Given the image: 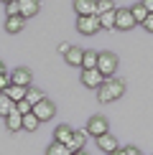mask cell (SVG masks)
<instances>
[{"label": "cell", "mask_w": 153, "mask_h": 155, "mask_svg": "<svg viewBox=\"0 0 153 155\" xmlns=\"http://www.w3.org/2000/svg\"><path fill=\"white\" fill-rule=\"evenodd\" d=\"M8 87H10V74L5 71V74H0V92H5Z\"/></svg>", "instance_id": "83f0119b"}, {"label": "cell", "mask_w": 153, "mask_h": 155, "mask_svg": "<svg viewBox=\"0 0 153 155\" xmlns=\"http://www.w3.org/2000/svg\"><path fill=\"white\" fill-rule=\"evenodd\" d=\"M13 109H15V102H13L5 92H0V117L5 120V117H8V114L13 112Z\"/></svg>", "instance_id": "e0dca14e"}, {"label": "cell", "mask_w": 153, "mask_h": 155, "mask_svg": "<svg viewBox=\"0 0 153 155\" xmlns=\"http://www.w3.org/2000/svg\"><path fill=\"white\" fill-rule=\"evenodd\" d=\"M33 114H36L41 122H49V120H54V114H56V104H54L51 99L43 97L38 104H33Z\"/></svg>", "instance_id": "8992f818"}, {"label": "cell", "mask_w": 153, "mask_h": 155, "mask_svg": "<svg viewBox=\"0 0 153 155\" xmlns=\"http://www.w3.org/2000/svg\"><path fill=\"white\" fill-rule=\"evenodd\" d=\"M102 84H105V74H102L100 69H82V87L97 92Z\"/></svg>", "instance_id": "277c9868"}, {"label": "cell", "mask_w": 153, "mask_h": 155, "mask_svg": "<svg viewBox=\"0 0 153 155\" xmlns=\"http://www.w3.org/2000/svg\"><path fill=\"white\" fill-rule=\"evenodd\" d=\"M125 153H127V155H143V153H140V150H138L135 145H130V147H125Z\"/></svg>", "instance_id": "4dcf8cb0"}, {"label": "cell", "mask_w": 153, "mask_h": 155, "mask_svg": "<svg viewBox=\"0 0 153 155\" xmlns=\"http://www.w3.org/2000/svg\"><path fill=\"white\" fill-rule=\"evenodd\" d=\"M31 71L25 66H18V69H13L10 71V84H21V87H31Z\"/></svg>", "instance_id": "ba28073f"}, {"label": "cell", "mask_w": 153, "mask_h": 155, "mask_svg": "<svg viewBox=\"0 0 153 155\" xmlns=\"http://www.w3.org/2000/svg\"><path fill=\"white\" fill-rule=\"evenodd\" d=\"M25 99H28L31 104H38V102L43 99V92H41V89H36V87H28V92H25Z\"/></svg>", "instance_id": "cb8c5ba5"}, {"label": "cell", "mask_w": 153, "mask_h": 155, "mask_svg": "<svg viewBox=\"0 0 153 155\" xmlns=\"http://www.w3.org/2000/svg\"><path fill=\"white\" fill-rule=\"evenodd\" d=\"M72 155H87V150H74Z\"/></svg>", "instance_id": "836d02e7"}, {"label": "cell", "mask_w": 153, "mask_h": 155, "mask_svg": "<svg viewBox=\"0 0 153 155\" xmlns=\"http://www.w3.org/2000/svg\"><path fill=\"white\" fill-rule=\"evenodd\" d=\"M69 48H72V43H61V46H59V54H61V56H66V54H69Z\"/></svg>", "instance_id": "f546056e"}, {"label": "cell", "mask_w": 153, "mask_h": 155, "mask_svg": "<svg viewBox=\"0 0 153 155\" xmlns=\"http://www.w3.org/2000/svg\"><path fill=\"white\" fill-rule=\"evenodd\" d=\"M117 66H120V61H117V56H115V54H110V51H102V54H100L97 69L105 74V79H110V76L117 71Z\"/></svg>", "instance_id": "3957f363"}, {"label": "cell", "mask_w": 153, "mask_h": 155, "mask_svg": "<svg viewBox=\"0 0 153 155\" xmlns=\"http://www.w3.org/2000/svg\"><path fill=\"white\" fill-rule=\"evenodd\" d=\"M3 3H15V0H3Z\"/></svg>", "instance_id": "d590c367"}, {"label": "cell", "mask_w": 153, "mask_h": 155, "mask_svg": "<svg viewBox=\"0 0 153 155\" xmlns=\"http://www.w3.org/2000/svg\"><path fill=\"white\" fill-rule=\"evenodd\" d=\"M133 25H138V23H135V18H133L130 8H117V10H115V28L130 31Z\"/></svg>", "instance_id": "52a82bcc"}, {"label": "cell", "mask_w": 153, "mask_h": 155, "mask_svg": "<svg viewBox=\"0 0 153 155\" xmlns=\"http://www.w3.org/2000/svg\"><path fill=\"white\" fill-rule=\"evenodd\" d=\"M100 28H102L100 15H76V31L82 36H94Z\"/></svg>", "instance_id": "7a4b0ae2"}, {"label": "cell", "mask_w": 153, "mask_h": 155, "mask_svg": "<svg viewBox=\"0 0 153 155\" xmlns=\"http://www.w3.org/2000/svg\"><path fill=\"white\" fill-rule=\"evenodd\" d=\"M87 137H89V132H87V127L84 130H74L72 135V140H69V150H84V145H87Z\"/></svg>", "instance_id": "9c48e42d"}, {"label": "cell", "mask_w": 153, "mask_h": 155, "mask_svg": "<svg viewBox=\"0 0 153 155\" xmlns=\"http://www.w3.org/2000/svg\"><path fill=\"white\" fill-rule=\"evenodd\" d=\"M46 155H72V150H69V145H64V143H51L46 147Z\"/></svg>", "instance_id": "7402d4cb"}, {"label": "cell", "mask_w": 153, "mask_h": 155, "mask_svg": "<svg viewBox=\"0 0 153 155\" xmlns=\"http://www.w3.org/2000/svg\"><path fill=\"white\" fill-rule=\"evenodd\" d=\"M5 127H8L10 132H18V130H23V114L18 112V109H13V112L5 117Z\"/></svg>", "instance_id": "7c38bea8"}, {"label": "cell", "mask_w": 153, "mask_h": 155, "mask_svg": "<svg viewBox=\"0 0 153 155\" xmlns=\"http://www.w3.org/2000/svg\"><path fill=\"white\" fill-rule=\"evenodd\" d=\"M72 135H74V130H72L69 125H59V127L54 130V140H56V143H64V145H69Z\"/></svg>", "instance_id": "9a60e30c"}, {"label": "cell", "mask_w": 153, "mask_h": 155, "mask_svg": "<svg viewBox=\"0 0 153 155\" xmlns=\"http://www.w3.org/2000/svg\"><path fill=\"white\" fill-rule=\"evenodd\" d=\"M97 147H100L105 155H110L115 147H120V145H117V140H115L110 132H105V135H100V137H97Z\"/></svg>", "instance_id": "30bf717a"}, {"label": "cell", "mask_w": 153, "mask_h": 155, "mask_svg": "<svg viewBox=\"0 0 153 155\" xmlns=\"http://www.w3.org/2000/svg\"><path fill=\"white\" fill-rule=\"evenodd\" d=\"M25 92H28V87H21V84H10V87L5 89V94H8L13 102H21V99H25Z\"/></svg>", "instance_id": "ac0fdd59"}, {"label": "cell", "mask_w": 153, "mask_h": 155, "mask_svg": "<svg viewBox=\"0 0 153 155\" xmlns=\"http://www.w3.org/2000/svg\"><path fill=\"white\" fill-rule=\"evenodd\" d=\"M140 3L145 5V10H148V13H153V0H140Z\"/></svg>", "instance_id": "1f68e13d"}, {"label": "cell", "mask_w": 153, "mask_h": 155, "mask_svg": "<svg viewBox=\"0 0 153 155\" xmlns=\"http://www.w3.org/2000/svg\"><path fill=\"white\" fill-rule=\"evenodd\" d=\"M23 25H25V18L23 15H8V18H5V31H8V33H21Z\"/></svg>", "instance_id": "4fadbf2b"}, {"label": "cell", "mask_w": 153, "mask_h": 155, "mask_svg": "<svg viewBox=\"0 0 153 155\" xmlns=\"http://www.w3.org/2000/svg\"><path fill=\"white\" fill-rule=\"evenodd\" d=\"M110 155H127V153H125V147H115V150H112Z\"/></svg>", "instance_id": "d6a6232c"}, {"label": "cell", "mask_w": 153, "mask_h": 155, "mask_svg": "<svg viewBox=\"0 0 153 155\" xmlns=\"http://www.w3.org/2000/svg\"><path fill=\"white\" fill-rule=\"evenodd\" d=\"M21 3V15L23 18H33L38 8H41V0H18Z\"/></svg>", "instance_id": "8fae6325"}, {"label": "cell", "mask_w": 153, "mask_h": 155, "mask_svg": "<svg viewBox=\"0 0 153 155\" xmlns=\"http://www.w3.org/2000/svg\"><path fill=\"white\" fill-rule=\"evenodd\" d=\"M15 109L21 114H28V112H33V104H31L28 99H21V102H15Z\"/></svg>", "instance_id": "484cf974"}, {"label": "cell", "mask_w": 153, "mask_h": 155, "mask_svg": "<svg viewBox=\"0 0 153 155\" xmlns=\"http://www.w3.org/2000/svg\"><path fill=\"white\" fill-rule=\"evenodd\" d=\"M87 132H89V137H94V140H97L100 135L110 132V122H107V117H102V114L89 117V122H87Z\"/></svg>", "instance_id": "5b68a950"}, {"label": "cell", "mask_w": 153, "mask_h": 155, "mask_svg": "<svg viewBox=\"0 0 153 155\" xmlns=\"http://www.w3.org/2000/svg\"><path fill=\"white\" fill-rule=\"evenodd\" d=\"M5 15H21V3H5Z\"/></svg>", "instance_id": "4316f807"}, {"label": "cell", "mask_w": 153, "mask_h": 155, "mask_svg": "<svg viewBox=\"0 0 153 155\" xmlns=\"http://www.w3.org/2000/svg\"><path fill=\"white\" fill-rule=\"evenodd\" d=\"M130 13H133V18H135V23H143L145 18L151 15V13L145 10V5H143V3H138V5H133V8H130Z\"/></svg>", "instance_id": "603a6c76"}, {"label": "cell", "mask_w": 153, "mask_h": 155, "mask_svg": "<svg viewBox=\"0 0 153 155\" xmlns=\"http://www.w3.org/2000/svg\"><path fill=\"white\" fill-rule=\"evenodd\" d=\"M100 23H102V28H115V10L100 15Z\"/></svg>", "instance_id": "d4e9b609"}, {"label": "cell", "mask_w": 153, "mask_h": 155, "mask_svg": "<svg viewBox=\"0 0 153 155\" xmlns=\"http://www.w3.org/2000/svg\"><path fill=\"white\" fill-rule=\"evenodd\" d=\"M112 10H117V5L112 0H97L94 3V15H105V13H112Z\"/></svg>", "instance_id": "d6986e66"}, {"label": "cell", "mask_w": 153, "mask_h": 155, "mask_svg": "<svg viewBox=\"0 0 153 155\" xmlns=\"http://www.w3.org/2000/svg\"><path fill=\"white\" fill-rule=\"evenodd\" d=\"M125 94V84L120 81V79H105V84L97 89V102L100 104H107V102H115V99H120V97Z\"/></svg>", "instance_id": "6da1fadb"}, {"label": "cell", "mask_w": 153, "mask_h": 155, "mask_svg": "<svg viewBox=\"0 0 153 155\" xmlns=\"http://www.w3.org/2000/svg\"><path fill=\"white\" fill-rule=\"evenodd\" d=\"M64 59H66V64H69V66H82V59H84V51H82L79 46H72V48H69V54L64 56Z\"/></svg>", "instance_id": "2e32d148"}, {"label": "cell", "mask_w": 153, "mask_h": 155, "mask_svg": "<svg viewBox=\"0 0 153 155\" xmlns=\"http://www.w3.org/2000/svg\"><path fill=\"white\" fill-rule=\"evenodd\" d=\"M0 74H5V64L3 61H0Z\"/></svg>", "instance_id": "e575fe53"}, {"label": "cell", "mask_w": 153, "mask_h": 155, "mask_svg": "<svg viewBox=\"0 0 153 155\" xmlns=\"http://www.w3.org/2000/svg\"><path fill=\"white\" fill-rule=\"evenodd\" d=\"M41 127V120L36 117L33 112H28V114H23V130H28V132H33Z\"/></svg>", "instance_id": "44dd1931"}, {"label": "cell", "mask_w": 153, "mask_h": 155, "mask_svg": "<svg viewBox=\"0 0 153 155\" xmlns=\"http://www.w3.org/2000/svg\"><path fill=\"white\" fill-rule=\"evenodd\" d=\"M140 25H143V28H145V31H148V33H153V13H151V15H148V18H145V21H143V23H140Z\"/></svg>", "instance_id": "f1b7e54d"}, {"label": "cell", "mask_w": 153, "mask_h": 155, "mask_svg": "<svg viewBox=\"0 0 153 155\" xmlns=\"http://www.w3.org/2000/svg\"><path fill=\"white\" fill-rule=\"evenodd\" d=\"M94 3L97 0H74L76 15H94Z\"/></svg>", "instance_id": "5bb4252c"}, {"label": "cell", "mask_w": 153, "mask_h": 155, "mask_svg": "<svg viewBox=\"0 0 153 155\" xmlns=\"http://www.w3.org/2000/svg\"><path fill=\"white\" fill-rule=\"evenodd\" d=\"M100 54L97 51H84V59H82V69H97Z\"/></svg>", "instance_id": "ffe728a7"}]
</instances>
